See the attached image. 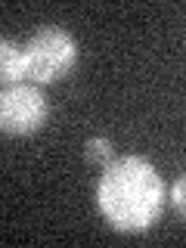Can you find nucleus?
I'll use <instances>...</instances> for the list:
<instances>
[{"label":"nucleus","instance_id":"2","mask_svg":"<svg viewBox=\"0 0 186 248\" xmlns=\"http://www.w3.org/2000/svg\"><path fill=\"white\" fill-rule=\"evenodd\" d=\"M25 53V78L37 84H56L78 65V41L62 25H44L22 46Z\"/></svg>","mask_w":186,"mask_h":248},{"label":"nucleus","instance_id":"1","mask_svg":"<svg viewBox=\"0 0 186 248\" xmlns=\"http://www.w3.org/2000/svg\"><path fill=\"white\" fill-rule=\"evenodd\" d=\"M96 208L118 232H143L165 208V183L149 158L121 155L112 158L96 183Z\"/></svg>","mask_w":186,"mask_h":248},{"label":"nucleus","instance_id":"3","mask_svg":"<svg viewBox=\"0 0 186 248\" xmlns=\"http://www.w3.org/2000/svg\"><path fill=\"white\" fill-rule=\"evenodd\" d=\"M50 118V103L34 84H13L0 90V130L10 137H31Z\"/></svg>","mask_w":186,"mask_h":248},{"label":"nucleus","instance_id":"5","mask_svg":"<svg viewBox=\"0 0 186 248\" xmlns=\"http://www.w3.org/2000/svg\"><path fill=\"white\" fill-rule=\"evenodd\" d=\"M84 158L90 165H108L112 161V140L108 137H90L84 143Z\"/></svg>","mask_w":186,"mask_h":248},{"label":"nucleus","instance_id":"6","mask_svg":"<svg viewBox=\"0 0 186 248\" xmlns=\"http://www.w3.org/2000/svg\"><path fill=\"white\" fill-rule=\"evenodd\" d=\"M183 192H186V180L180 177V180L174 183V189H170V199H174V208H177L180 214L186 211V199H183Z\"/></svg>","mask_w":186,"mask_h":248},{"label":"nucleus","instance_id":"4","mask_svg":"<svg viewBox=\"0 0 186 248\" xmlns=\"http://www.w3.org/2000/svg\"><path fill=\"white\" fill-rule=\"evenodd\" d=\"M0 84L3 87L25 84V53L13 37H0Z\"/></svg>","mask_w":186,"mask_h":248}]
</instances>
